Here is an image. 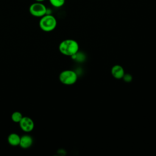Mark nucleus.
<instances>
[{
  "label": "nucleus",
  "mask_w": 156,
  "mask_h": 156,
  "mask_svg": "<svg viewBox=\"0 0 156 156\" xmlns=\"http://www.w3.org/2000/svg\"><path fill=\"white\" fill-rule=\"evenodd\" d=\"M111 73L113 77L116 79H122L124 75L125 74V71L124 68L119 65H114L112 68Z\"/></svg>",
  "instance_id": "nucleus-6"
},
{
  "label": "nucleus",
  "mask_w": 156,
  "mask_h": 156,
  "mask_svg": "<svg viewBox=\"0 0 156 156\" xmlns=\"http://www.w3.org/2000/svg\"><path fill=\"white\" fill-rule=\"evenodd\" d=\"M33 143V139L31 136L29 135H24L20 138V142L19 146L23 149L29 148Z\"/></svg>",
  "instance_id": "nucleus-7"
},
{
  "label": "nucleus",
  "mask_w": 156,
  "mask_h": 156,
  "mask_svg": "<svg viewBox=\"0 0 156 156\" xmlns=\"http://www.w3.org/2000/svg\"><path fill=\"white\" fill-rule=\"evenodd\" d=\"M21 129L25 132H30L34 129V122L29 116H23L19 122Z\"/></svg>",
  "instance_id": "nucleus-5"
},
{
  "label": "nucleus",
  "mask_w": 156,
  "mask_h": 156,
  "mask_svg": "<svg viewBox=\"0 0 156 156\" xmlns=\"http://www.w3.org/2000/svg\"><path fill=\"white\" fill-rule=\"evenodd\" d=\"M79 44L73 39H66L60 42L58 50L64 55L72 57L77 53L79 51Z\"/></svg>",
  "instance_id": "nucleus-1"
},
{
  "label": "nucleus",
  "mask_w": 156,
  "mask_h": 156,
  "mask_svg": "<svg viewBox=\"0 0 156 156\" xmlns=\"http://www.w3.org/2000/svg\"><path fill=\"white\" fill-rule=\"evenodd\" d=\"M60 82L66 85L74 84L77 80V74L71 69H66L62 71L58 76Z\"/></svg>",
  "instance_id": "nucleus-3"
},
{
  "label": "nucleus",
  "mask_w": 156,
  "mask_h": 156,
  "mask_svg": "<svg viewBox=\"0 0 156 156\" xmlns=\"http://www.w3.org/2000/svg\"><path fill=\"white\" fill-rule=\"evenodd\" d=\"M56 18L51 14H46L40 18L39 27L44 32H49L54 30L57 26Z\"/></svg>",
  "instance_id": "nucleus-2"
},
{
  "label": "nucleus",
  "mask_w": 156,
  "mask_h": 156,
  "mask_svg": "<svg viewBox=\"0 0 156 156\" xmlns=\"http://www.w3.org/2000/svg\"><path fill=\"white\" fill-rule=\"evenodd\" d=\"M23 116L22 113L18 111H15L12 113L11 115V119L13 122H16V123H19L20 121L23 118Z\"/></svg>",
  "instance_id": "nucleus-9"
},
{
  "label": "nucleus",
  "mask_w": 156,
  "mask_h": 156,
  "mask_svg": "<svg viewBox=\"0 0 156 156\" xmlns=\"http://www.w3.org/2000/svg\"><path fill=\"white\" fill-rule=\"evenodd\" d=\"M50 4L54 7L59 8L62 7L65 2V0H49Z\"/></svg>",
  "instance_id": "nucleus-10"
},
{
  "label": "nucleus",
  "mask_w": 156,
  "mask_h": 156,
  "mask_svg": "<svg viewBox=\"0 0 156 156\" xmlns=\"http://www.w3.org/2000/svg\"><path fill=\"white\" fill-rule=\"evenodd\" d=\"M122 79L126 81V82H130L132 80V76L129 74H125L122 77Z\"/></svg>",
  "instance_id": "nucleus-11"
},
{
  "label": "nucleus",
  "mask_w": 156,
  "mask_h": 156,
  "mask_svg": "<svg viewBox=\"0 0 156 156\" xmlns=\"http://www.w3.org/2000/svg\"><path fill=\"white\" fill-rule=\"evenodd\" d=\"M21 136L16 133H11L7 137V141L9 144L12 146H19Z\"/></svg>",
  "instance_id": "nucleus-8"
},
{
  "label": "nucleus",
  "mask_w": 156,
  "mask_h": 156,
  "mask_svg": "<svg viewBox=\"0 0 156 156\" xmlns=\"http://www.w3.org/2000/svg\"><path fill=\"white\" fill-rule=\"evenodd\" d=\"M36 2H43V1H44V0H35Z\"/></svg>",
  "instance_id": "nucleus-12"
},
{
  "label": "nucleus",
  "mask_w": 156,
  "mask_h": 156,
  "mask_svg": "<svg viewBox=\"0 0 156 156\" xmlns=\"http://www.w3.org/2000/svg\"><path fill=\"white\" fill-rule=\"evenodd\" d=\"M29 13L35 17L41 18L47 14V8L41 2H35L29 8Z\"/></svg>",
  "instance_id": "nucleus-4"
}]
</instances>
